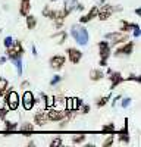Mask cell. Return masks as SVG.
Masks as SVG:
<instances>
[{
  "label": "cell",
  "mask_w": 141,
  "mask_h": 147,
  "mask_svg": "<svg viewBox=\"0 0 141 147\" xmlns=\"http://www.w3.org/2000/svg\"><path fill=\"white\" fill-rule=\"evenodd\" d=\"M22 132H32V131H35V125L34 124H31V122H23V124L21 125V127H18Z\"/></svg>",
  "instance_id": "26"
},
{
  "label": "cell",
  "mask_w": 141,
  "mask_h": 147,
  "mask_svg": "<svg viewBox=\"0 0 141 147\" xmlns=\"http://www.w3.org/2000/svg\"><path fill=\"white\" fill-rule=\"evenodd\" d=\"M104 38L110 41V46H117L121 43H125L129 40V32H122V31H112L106 32Z\"/></svg>",
  "instance_id": "4"
},
{
  "label": "cell",
  "mask_w": 141,
  "mask_h": 147,
  "mask_svg": "<svg viewBox=\"0 0 141 147\" xmlns=\"http://www.w3.org/2000/svg\"><path fill=\"white\" fill-rule=\"evenodd\" d=\"M134 47H135V41H125V43H121V46L117 44L116 50H115V56L116 57H121V56H131L132 52H134Z\"/></svg>",
  "instance_id": "7"
},
{
  "label": "cell",
  "mask_w": 141,
  "mask_h": 147,
  "mask_svg": "<svg viewBox=\"0 0 141 147\" xmlns=\"http://www.w3.org/2000/svg\"><path fill=\"white\" fill-rule=\"evenodd\" d=\"M60 82H62V77H60V75H54V77L50 80V85H52V87H56V85L60 84Z\"/></svg>",
  "instance_id": "35"
},
{
  "label": "cell",
  "mask_w": 141,
  "mask_h": 147,
  "mask_svg": "<svg viewBox=\"0 0 141 147\" xmlns=\"http://www.w3.org/2000/svg\"><path fill=\"white\" fill-rule=\"evenodd\" d=\"M31 12V0H21L19 3V15L27 16Z\"/></svg>",
  "instance_id": "18"
},
{
  "label": "cell",
  "mask_w": 141,
  "mask_h": 147,
  "mask_svg": "<svg viewBox=\"0 0 141 147\" xmlns=\"http://www.w3.org/2000/svg\"><path fill=\"white\" fill-rule=\"evenodd\" d=\"M3 44H5V47H6V49H7V47H10L12 44H13V38H12L10 35L5 37V40H3Z\"/></svg>",
  "instance_id": "38"
},
{
  "label": "cell",
  "mask_w": 141,
  "mask_h": 147,
  "mask_svg": "<svg viewBox=\"0 0 141 147\" xmlns=\"http://www.w3.org/2000/svg\"><path fill=\"white\" fill-rule=\"evenodd\" d=\"M97 13H99V6L97 5L96 6H91L87 13L82 15L79 18V24H88V22H91L94 18H97Z\"/></svg>",
  "instance_id": "12"
},
{
  "label": "cell",
  "mask_w": 141,
  "mask_h": 147,
  "mask_svg": "<svg viewBox=\"0 0 141 147\" xmlns=\"http://www.w3.org/2000/svg\"><path fill=\"white\" fill-rule=\"evenodd\" d=\"M9 87V82L6 78H0V94H5L6 88Z\"/></svg>",
  "instance_id": "30"
},
{
  "label": "cell",
  "mask_w": 141,
  "mask_h": 147,
  "mask_svg": "<svg viewBox=\"0 0 141 147\" xmlns=\"http://www.w3.org/2000/svg\"><path fill=\"white\" fill-rule=\"evenodd\" d=\"M49 63H50V68H52V69L60 71V69L65 66V63H66V57H65L63 55H54V56L50 57Z\"/></svg>",
  "instance_id": "11"
},
{
  "label": "cell",
  "mask_w": 141,
  "mask_h": 147,
  "mask_svg": "<svg viewBox=\"0 0 141 147\" xmlns=\"http://www.w3.org/2000/svg\"><path fill=\"white\" fill-rule=\"evenodd\" d=\"M34 124L38 128H43V127H46L47 124H49V121H47V118H46V113H44V109L34 115Z\"/></svg>",
  "instance_id": "15"
},
{
  "label": "cell",
  "mask_w": 141,
  "mask_h": 147,
  "mask_svg": "<svg viewBox=\"0 0 141 147\" xmlns=\"http://www.w3.org/2000/svg\"><path fill=\"white\" fill-rule=\"evenodd\" d=\"M75 10L82 12V10H84V5H82V3H78V5H77V7H75Z\"/></svg>",
  "instance_id": "44"
},
{
  "label": "cell",
  "mask_w": 141,
  "mask_h": 147,
  "mask_svg": "<svg viewBox=\"0 0 141 147\" xmlns=\"http://www.w3.org/2000/svg\"><path fill=\"white\" fill-rule=\"evenodd\" d=\"M107 78L110 80V90H113V88H116L117 85H121L122 82H124V77H122V74L121 72H116V71H112L109 75H107Z\"/></svg>",
  "instance_id": "13"
},
{
  "label": "cell",
  "mask_w": 141,
  "mask_h": 147,
  "mask_svg": "<svg viewBox=\"0 0 141 147\" xmlns=\"http://www.w3.org/2000/svg\"><path fill=\"white\" fill-rule=\"evenodd\" d=\"M97 49H99V56H100V65L101 66H107L109 57L112 56V46L109 41H99L97 43Z\"/></svg>",
  "instance_id": "2"
},
{
  "label": "cell",
  "mask_w": 141,
  "mask_h": 147,
  "mask_svg": "<svg viewBox=\"0 0 141 147\" xmlns=\"http://www.w3.org/2000/svg\"><path fill=\"white\" fill-rule=\"evenodd\" d=\"M53 109H57V110H65L66 109V97L62 96V94H56L53 96Z\"/></svg>",
  "instance_id": "14"
},
{
  "label": "cell",
  "mask_w": 141,
  "mask_h": 147,
  "mask_svg": "<svg viewBox=\"0 0 141 147\" xmlns=\"http://www.w3.org/2000/svg\"><path fill=\"white\" fill-rule=\"evenodd\" d=\"M52 38H57V44H63L68 38V32L63 30H57V32L52 34Z\"/></svg>",
  "instance_id": "21"
},
{
  "label": "cell",
  "mask_w": 141,
  "mask_h": 147,
  "mask_svg": "<svg viewBox=\"0 0 141 147\" xmlns=\"http://www.w3.org/2000/svg\"><path fill=\"white\" fill-rule=\"evenodd\" d=\"M121 99H122V97H121V96H116V97H115V99H113V100L110 99V100H112V106H116V105H117V102H119Z\"/></svg>",
  "instance_id": "42"
},
{
  "label": "cell",
  "mask_w": 141,
  "mask_h": 147,
  "mask_svg": "<svg viewBox=\"0 0 141 147\" xmlns=\"http://www.w3.org/2000/svg\"><path fill=\"white\" fill-rule=\"evenodd\" d=\"M115 12H122V7L121 6H115V5H103L101 7H99L97 18L100 21H107Z\"/></svg>",
  "instance_id": "6"
},
{
  "label": "cell",
  "mask_w": 141,
  "mask_h": 147,
  "mask_svg": "<svg viewBox=\"0 0 141 147\" xmlns=\"http://www.w3.org/2000/svg\"><path fill=\"white\" fill-rule=\"evenodd\" d=\"M44 113H46L47 121H50V122H59V121H62L66 116V109L65 110H57V109L49 107V109H44Z\"/></svg>",
  "instance_id": "8"
},
{
  "label": "cell",
  "mask_w": 141,
  "mask_h": 147,
  "mask_svg": "<svg viewBox=\"0 0 141 147\" xmlns=\"http://www.w3.org/2000/svg\"><path fill=\"white\" fill-rule=\"evenodd\" d=\"M62 143H63V141H62V138H59V137H57V138H54V140H52V141H50V146H60Z\"/></svg>",
  "instance_id": "39"
},
{
  "label": "cell",
  "mask_w": 141,
  "mask_h": 147,
  "mask_svg": "<svg viewBox=\"0 0 141 147\" xmlns=\"http://www.w3.org/2000/svg\"><path fill=\"white\" fill-rule=\"evenodd\" d=\"M7 62V56H2L0 57V65H5Z\"/></svg>",
  "instance_id": "43"
},
{
  "label": "cell",
  "mask_w": 141,
  "mask_h": 147,
  "mask_svg": "<svg viewBox=\"0 0 141 147\" xmlns=\"http://www.w3.org/2000/svg\"><path fill=\"white\" fill-rule=\"evenodd\" d=\"M12 63L15 65L16 71H18V75L21 77L22 74H23V63H22V57H15V59H12Z\"/></svg>",
  "instance_id": "24"
},
{
  "label": "cell",
  "mask_w": 141,
  "mask_h": 147,
  "mask_svg": "<svg viewBox=\"0 0 141 147\" xmlns=\"http://www.w3.org/2000/svg\"><path fill=\"white\" fill-rule=\"evenodd\" d=\"M85 140H87L85 134H77V136L72 137V143L74 144H82V143H85Z\"/></svg>",
  "instance_id": "28"
},
{
  "label": "cell",
  "mask_w": 141,
  "mask_h": 147,
  "mask_svg": "<svg viewBox=\"0 0 141 147\" xmlns=\"http://www.w3.org/2000/svg\"><path fill=\"white\" fill-rule=\"evenodd\" d=\"M78 110H79V113L87 115V113H90L91 107H90V105H84V103H81V105H79V107H78Z\"/></svg>",
  "instance_id": "32"
},
{
  "label": "cell",
  "mask_w": 141,
  "mask_h": 147,
  "mask_svg": "<svg viewBox=\"0 0 141 147\" xmlns=\"http://www.w3.org/2000/svg\"><path fill=\"white\" fill-rule=\"evenodd\" d=\"M31 52H32L34 56H37V55H38V53H37V47H35V46H31Z\"/></svg>",
  "instance_id": "45"
},
{
  "label": "cell",
  "mask_w": 141,
  "mask_h": 147,
  "mask_svg": "<svg viewBox=\"0 0 141 147\" xmlns=\"http://www.w3.org/2000/svg\"><path fill=\"white\" fill-rule=\"evenodd\" d=\"M134 12H135V15H137V16H140V13H141V10H140V7H137V9H135Z\"/></svg>",
  "instance_id": "46"
},
{
  "label": "cell",
  "mask_w": 141,
  "mask_h": 147,
  "mask_svg": "<svg viewBox=\"0 0 141 147\" xmlns=\"http://www.w3.org/2000/svg\"><path fill=\"white\" fill-rule=\"evenodd\" d=\"M112 99V94H107V96H103V97H100V99H97L96 100V106L97 107H104L106 105L109 103V100Z\"/></svg>",
  "instance_id": "25"
},
{
  "label": "cell",
  "mask_w": 141,
  "mask_h": 147,
  "mask_svg": "<svg viewBox=\"0 0 141 147\" xmlns=\"http://www.w3.org/2000/svg\"><path fill=\"white\" fill-rule=\"evenodd\" d=\"M21 105L25 110H31L35 105H34V94L30 90H23V94L21 97Z\"/></svg>",
  "instance_id": "9"
},
{
  "label": "cell",
  "mask_w": 141,
  "mask_h": 147,
  "mask_svg": "<svg viewBox=\"0 0 141 147\" xmlns=\"http://www.w3.org/2000/svg\"><path fill=\"white\" fill-rule=\"evenodd\" d=\"M88 77H90L91 81L96 82V81H100V80L104 78V72H103L101 69H97V68H96V69H91V71H90Z\"/></svg>",
  "instance_id": "20"
},
{
  "label": "cell",
  "mask_w": 141,
  "mask_h": 147,
  "mask_svg": "<svg viewBox=\"0 0 141 147\" xmlns=\"http://www.w3.org/2000/svg\"><path fill=\"white\" fill-rule=\"evenodd\" d=\"M138 27H140L138 24H132L126 19H121V22H119V31H122V32H131L134 28H138Z\"/></svg>",
  "instance_id": "16"
},
{
  "label": "cell",
  "mask_w": 141,
  "mask_h": 147,
  "mask_svg": "<svg viewBox=\"0 0 141 147\" xmlns=\"http://www.w3.org/2000/svg\"><path fill=\"white\" fill-rule=\"evenodd\" d=\"M77 5H78V2L77 0H65V5H63V12L66 15H70L72 12L75 10V7H77Z\"/></svg>",
  "instance_id": "19"
},
{
  "label": "cell",
  "mask_w": 141,
  "mask_h": 147,
  "mask_svg": "<svg viewBox=\"0 0 141 147\" xmlns=\"http://www.w3.org/2000/svg\"><path fill=\"white\" fill-rule=\"evenodd\" d=\"M70 35H72V38L79 46H87L88 44L90 35H88L87 28L84 27V24H74V25L70 27Z\"/></svg>",
  "instance_id": "1"
},
{
  "label": "cell",
  "mask_w": 141,
  "mask_h": 147,
  "mask_svg": "<svg viewBox=\"0 0 141 147\" xmlns=\"http://www.w3.org/2000/svg\"><path fill=\"white\" fill-rule=\"evenodd\" d=\"M41 13H43V16L44 18H47V19H53L54 18V13H56V9H52L50 6H44L43 7V12H41Z\"/></svg>",
  "instance_id": "23"
},
{
  "label": "cell",
  "mask_w": 141,
  "mask_h": 147,
  "mask_svg": "<svg viewBox=\"0 0 141 147\" xmlns=\"http://www.w3.org/2000/svg\"><path fill=\"white\" fill-rule=\"evenodd\" d=\"M23 53H25V49L22 46V41L19 40H13V44L6 49V56L9 60L15 59V57H22Z\"/></svg>",
  "instance_id": "5"
},
{
  "label": "cell",
  "mask_w": 141,
  "mask_h": 147,
  "mask_svg": "<svg viewBox=\"0 0 141 147\" xmlns=\"http://www.w3.org/2000/svg\"><path fill=\"white\" fill-rule=\"evenodd\" d=\"M132 32H134V38H140V34H141V32H140V27H138V28H134Z\"/></svg>",
  "instance_id": "41"
},
{
  "label": "cell",
  "mask_w": 141,
  "mask_h": 147,
  "mask_svg": "<svg viewBox=\"0 0 141 147\" xmlns=\"http://www.w3.org/2000/svg\"><path fill=\"white\" fill-rule=\"evenodd\" d=\"M101 131H103V132H113V131H115V124H113V122L104 124V125L101 127Z\"/></svg>",
  "instance_id": "31"
},
{
  "label": "cell",
  "mask_w": 141,
  "mask_h": 147,
  "mask_svg": "<svg viewBox=\"0 0 141 147\" xmlns=\"http://www.w3.org/2000/svg\"><path fill=\"white\" fill-rule=\"evenodd\" d=\"M81 103H82V100L78 99V97H68L66 99V110H78Z\"/></svg>",
  "instance_id": "17"
},
{
  "label": "cell",
  "mask_w": 141,
  "mask_h": 147,
  "mask_svg": "<svg viewBox=\"0 0 141 147\" xmlns=\"http://www.w3.org/2000/svg\"><path fill=\"white\" fill-rule=\"evenodd\" d=\"M124 81H135V82H141V75H138V74H137V75H134V74H131V75H129V77H125L124 78Z\"/></svg>",
  "instance_id": "33"
},
{
  "label": "cell",
  "mask_w": 141,
  "mask_h": 147,
  "mask_svg": "<svg viewBox=\"0 0 141 147\" xmlns=\"http://www.w3.org/2000/svg\"><path fill=\"white\" fill-rule=\"evenodd\" d=\"M28 87H30V81H22L21 82V88L22 90H27Z\"/></svg>",
  "instance_id": "40"
},
{
  "label": "cell",
  "mask_w": 141,
  "mask_h": 147,
  "mask_svg": "<svg viewBox=\"0 0 141 147\" xmlns=\"http://www.w3.org/2000/svg\"><path fill=\"white\" fill-rule=\"evenodd\" d=\"M131 103H132L131 97H124V99H121V107H122V109H126Z\"/></svg>",
  "instance_id": "34"
},
{
  "label": "cell",
  "mask_w": 141,
  "mask_h": 147,
  "mask_svg": "<svg viewBox=\"0 0 141 147\" xmlns=\"http://www.w3.org/2000/svg\"><path fill=\"white\" fill-rule=\"evenodd\" d=\"M25 18V21H27V28L28 30H34L35 27H37V18H35L34 15H27V16H23Z\"/></svg>",
  "instance_id": "22"
},
{
  "label": "cell",
  "mask_w": 141,
  "mask_h": 147,
  "mask_svg": "<svg viewBox=\"0 0 141 147\" xmlns=\"http://www.w3.org/2000/svg\"><path fill=\"white\" fill-rule=\"evenodd\" d=\"M16 129H18V124H16V122H12V121L5 119V131L12 132V131H16Z\"/></svg>",
  "instance_id": "27"
},
{
  "label": "cell",
  "mask_w": 141,
  "mask_h": 147,
  "mask_svg": "<svg viewBox=\"0 0 141 147\" xmlns=\"http://www.w3.org/2000/svg\"><path fill=\"white\" fill-rule=\"evenodd\" d=\"M117 141L122 143V144H129V141H131V137H129V134L119 132V136H117Z\"/></svg>",
  "instance_id": "29"
},
{
  "label": "cell",
  "mask_w": 141,
  "mask_h": 147,
  "mask_svg": "<svg viewBox=\"0 0 141 147\" xmlns=\"http://www.w3.org/2000/svg\"><path fill=\"white\" fill-rule=\"evenodd\" d=\"M7 113H9V107H0V119L2 121L7 119Z\"/></svg>",
  "instance_id": "36"
},
{
  "label": "cell",
  "mask_w": 141,
  "mask_h": 147,
  "mask_svg": "<svg viewBox=\"0 0 141 147\" xmlns=\"http://www.w3.org/2000/svg\"><path fill=\"white\" fill-rule=\"evenodd\" d=\"M113 141H115V136H109L107 138L103 141V147H109V146H112Z\"/></svg>",
  "instance_id": "37"
},
{
  "label": "cell",
  "mask_w": 141,
  "mask_h": 147,
  "mask_svg": "<svg viewBox=\"0 0 141 147\" xmlns=\"http://www.w3.org/2000/svg\"><path fill=\"white\" fill-rule=\"evenodd\" d=\"M66 56H68V60L70 63L77 65V63L81 62V59H82V52L78 50V49H75V47H68L66 49Z\"/></svg>",
  "instance_id": "10"
},
{
  "label": "cell",
  "mask_w": 141,
  "mask_h": 147,
  "mask_svg": "<svg viewBox=\"0 0 141 147\" xmlns=\"http://www.w3.org/2000/svg\"><path fill=\"white\" fill-rule=\"evenodd\" d=\"M50 2H52V3H54V2H60V0H50Z\"/></svg>",
  "instance_id": "47"
},
{
  "label": "cell",
  "mask_w": 141,
  "mask_h": 147,
  "mask_svg": "<svg viewBox=\"0 0 141 147\" xmlns=\"http://www.w3.org/2000/svg\"><path fill=\"white\" fill-rule=\"evenodd\" d=\"M5 99H6V105H7L9 110H16L21 106V97H19V94L15 90H12L10 87H7L6 91H5Z\"/></svg>",
  "instance_id": "3"
}]
</instances>
